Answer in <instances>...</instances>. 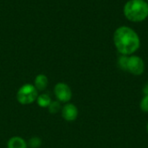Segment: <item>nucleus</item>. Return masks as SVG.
Returning <instances> with one entry per match:
<instances>
[{
    "mask_svg": "<svg viewBox=\"0 0 148 148\" xmlns=\"http://www.w3.org/2000/svg\"><path fill=\"white\" fill-rule=\"evenodd\" d=\"M114 44L121 55L131 56L139 50L140 39L134 29L128 26H121L114 33Z\"/></svg>",
    "mask_w": 148,
    "mask_h": 148,
    "instance_id": "nucleus-1",
    "label": "nucleus"
},
{
    "mask_svg": "<svg viewBox=\"0 0 148 148\" xmlns=\"http://www.w3.org/2000/svg\"><path fill=\"white\" fill-rule=\"evenodd\" d=\"M126 18L131 22L140 23L148 17V3L145 0H128L123 8Z\"/></svg>",
    "mask_w": 148,
    "mask_h": 148,
    "instance_id": "nucleus-2",
    "label": "nucleus"
},
{
    "mask_svg": "<svg viewBox=\"0 0 148 148\" xmlns=\"http://www.w3.org/2000/svg\"><path fill=\"white\" fill-rule=\"evenodd\" d=\"M38 96V91L36 89L33 84L23 85L16 92V99L19 104L23 106H28L36 101Z\"/></svg>",
    "mask_w": 148,
    "mask_h": 148,
    "instance_id": "nucleus-3",
    "label": "nucleus"
},
{
    "mask_svg": "<svg viewBox=\"0 0 148 148\" xmlns=\"http://www.w3.org/2000/svg\"><path fill=\"white\" fill-rule=\"evenodd\" d=\"M54 94L56 98V100L64 104L69 103L71 100L72 96H73L71 88L69 87L68 84L64 82H58L55 85Z\"/></svg>",
    "mask_w": 148,
    "mask_h": 148,
    "instance_id": "nucleus-4",
    "label": "nucleus"
},
{
    "mask_svg": "<svg viewBox=\"0 0 148 148\" xmlns=\"http://www.w3.org/2000/svg\"><path fill=\"white\" fill-rule=\"evenodd\" d=\"M145 71V63L144 60L137 56V55H131L128 58V64H127V72L133 75L140 76Z\"/></svg>",
    "mask_w": 148,
    "mask_h": 148,
    "instance_id": "nucleus-5",
    "label": "nucleus"
},
{
    "mask_svg": "<svg viewBox=\"0 0 148 148\" xmlns=\"http://www.w3.org/2000/svg\"><path fill=\"white\" fill-rule=\"evenodd\" d=\"M61 113H62V117L63 118L64 120H66L68 122H73L77 119L79 111L75 105L69 102L62 107Z\"/></svg>",
    "mask_w": 148,
    "mask_h": 148,
    "instance_id": "nucleus-6",
    "label": "nucleus"
},
{
    "mask_svg": "<svg viewBox=\"0 0 148 148\" xmlns=\"http://www.w3.org/2000/svg\"><path fill=\"white\" fill-rule=\"evenodd\" d=\"M33 85L38 92H43L49 85V79L45 74H38L35 78Z\"/></svg>",
    "mask_w": 148,
    "mask_h": 148,
    "instance_id": "nucleus-7",
    "label": "nucleus"
},
{
    "mask_svg": "<svg viewBox=\"0 0 148 148\" xmlns=\"http://www.w3.org/2000/svg\"><path fill=\"white\" fill-rule=\"evenodd\" d=\"M7 148H29L27 141L19 136H13L7 141Z\"/></svg>",
    "mask_w": 148,
    "mask_h": 148,
    "instance_id": "nucleus-8",
    "label": "nucleus"
},
{
    "mask_svg": "<svg viewBox=\"0 0 148 148\" xmlns=\"http://www.w3.org/2000/svg\"><path fill=\"white\" fill-rule=\"evenodd\" d=\"M51 102H52L51 97L48 93L42 92L41 94H38L37 99H36V103H37L39 107L48 108Z\"/></svg>",
    "mask_w": 148,
    "mask_h": 148,
    "instance_id": "nucleus-9",
    "label": "nucleus"
},
{
    "mask_svg": "<svg viewBox=\"0 0 148 148\" xmlns=\"http://www.w3.org/2000/svg\"><path fill=\"white\" fill-rule=\"evenodd\" d=\"M62 105H61V102H59L58 100H55L50 103V105L48 107V110H49V113H51V114H56L58 113L61 110H62Z\"/></svg>",
    "mask_w": 148,
    "mask_h": 148,
    "instance_id": "nucleus-10",
    "label": "nucleus"
},
{
    "mask_svg": "<svg viewBox=\"0 0 148 148\" xmlns=\"http://www.w3.org/2000/svg\"><path fill=\"white\" fill-rule=\"evenodd\" d=\"M128 58L129 56L127 55H121L118 58V66L121 70L124 72H127V64H128Z\"/></svg>",
    "mask_w": 148,
    "mask_h": 148,
    "instance_id": "nucleus-11",
    "label": "nucleus"
},
{
    "mask_svg": "<svg viewBox=\"0 0 148 148\" xmlns=\"http://www.w3.org/2000/svg\"><path fill=\"white\" fill-rule=\"evenodd\" d=\"M27 143H28V147L29 148H39L42 146V139L40 137L33 136L28 140Z\"/></svg>",
    "mask_w": 148,
    "mask_h": 148,
    "instance_id": "nucleus-12",
    "label": "nucleus"
},
{
    "mask_svg": "<svg viewBox=\"0 0 148 148\" xmlns=\"http://www.w3.org/2000/svg\"><path fill=\"white\" fill-rule=\"evenodd\" d=\"M140 108L142 112L148 113V95H144L140 103Z\"/></svg>",
    "mask_w": 148,
    "mask_h": 148,
    "instance_id": "nucleus-13",
    "label": "nucleus"
},
{
    "mask_svg": "<svg viewBox=\"0 0 148 148\" xmlns=\"http://www.w3.org/2000/svg\"><path fill=\"white\" fill-rule=\"evenodd\" d=\"M143 93L144 95H148V82L143 87Z\"/></svg>",
    "mask_w": 148,
    "mask_h": 148,
    "instance_id": "nucleus-14",
    "label": "nucleus"
},
{
    "mask_svg": "<svg viewBox=\"0 0 148 148\" xmlns=\"http://www.w3.org/2000/svg\"><path fill=\"white\" fill-rule=\"evenodd\" d=\"M147 133H148V122H147Z\"/></svg>",
    "mask_w": 148,
    "mask_h": 148,
    "instance_id": "nucleus-15",
    "label": "nucleus"
},
{
    "mask_svg": "<svg viewBox=\"0 0 148 148\" xmlns=\"http://www.w3.org/2000/svg\"><path fill=\"white\" fill-rule=\"evenodd\" d=\"M147 3H148V0H147Z\"/></svg>",
    "mask_w": 148,
    "mask_h": 148,
    "instance_id": "nucleus-16",
    "label": "nucleus"
}]
</instances>
